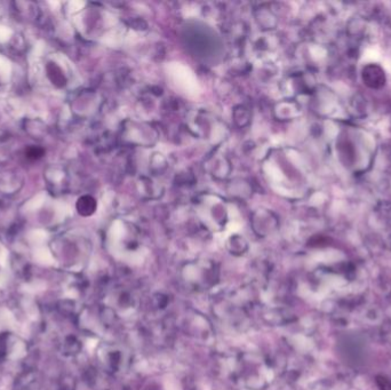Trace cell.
Here are the masks:
<instances>
[{
    "instance_id": "obj_1",
    "label": "cell",
    "mask_w": 391,
    "mask_h": 390,
    "mask_svg": "<svg viewBox=\"0 0 391 390\" xmlns=\"http://www.w3.org/2000/svg\"><path fill=\"white\" fill-rule=\"evenodd\" d=\"M363 79L366 83V85L373 87V88H378L385 84V74H383L381 68L371 64L364 69Z\"/></svg>"
}]
</instances>
